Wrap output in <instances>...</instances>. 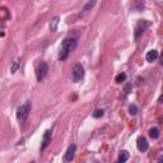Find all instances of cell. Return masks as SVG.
I'll list each match as a JSON object with an SVG mask.
<instances>
[{
	"label": "cell",
	"instance_id": "cell-16",
	"mask_svg": "<svg viewBox=\"0 0 163 163\" xmlns=\"http://www.w3.org/2000/svg\"><path fill=\"white\" fill-rule=\"evenodd\" d=\"M103 113H104L103 110H96L95 112H93V117H95V119H99V117H102V116H103Z\"/></svg>",
	"mask_w": 163,
	"mask_h": 163
},
{
	"label": "cell",
	"instance_id": "cell-15",
	"mask_svg": "<svg viewBox=\"0 0 163 163\" xmlns=\"http://www.w3.org/2000/svg\"><path fill=\"white\" fill-rule=\"evenodd\" d=\"M18 68H19V60H18V59H15V60L13 61V64H11L10 73H11V74H14V73L18 70Z\"/></svg>",
	"mask_w": 163,
	"mask_h": 163
},
{
	"label": "cell",
	"instance_id": "cell-20",
	"mask_svg": "<svg viewBox=\"0 0 163 163\" xmlns=\"http://www.w3.org/2000/svg\"><path fill=\"white\" fill-rule=\"evenodd\" d=\"M2 23H3V22H0V26H2Z\"/></svg>",
	"mask_w": 163,
	"mask_h": 163
},
{
	"label": "cell",
	"instance_id": "cell-3",
	"mask_svg": "<svg viewBox=\"0 0 163 163\" xmlns=\"http://www.w3.org/2000/svg\"><path fill=\"white\" fill-rule=\"evenodd\" d=\"M84 78V68L82 66V64H77L73 68V82L78 83Z\"/></svg>",
	"mask_w": 163,
	"mask_h": 163
},
{
	"label": "cell",
	"instance_id": "cell-18",
	"mask_svg": "<svg viewBox=\"0 0 163 163\" xmlns=\"http://www.w3.org/2000/svg\"><path fill=\"white\" fill-rule=\"evenodd\" d=\"M129 111H130V115H136L138 113V107L135 106V104H131V106L129 107Z\"/></svg>",
	"mask_w": 163,
	"mask_h": 163
},
{
	"label": "cell",
	"instance_id": "cell-12",
	"mask_svg": "<svg viewBox=\"0 0 163 163\" xmlns=\"http://www.w3.org/2000/svg\"><path fill=\"white\" fill-rule=\"evenodd\" d=\"M127 159H129V152H126V150H122L119 156V161L117 163H125Z\"/></svg>",
	"mask_w": 163,
	"mask_h": 163
},
{
	"label": "cell",
	"instance_id": "cell-1",
	"mask_svg": "<svg viewBox=\"0 0 163 163\" xmlns=\"http://www.w3.org/2000/svg\"><path fill=\"white\" fill-rule=\"evenodd\" d=\"M77 46V40L75 38H65L61 43V47H60V54H59V59L60 60H65L66 57L69 56Z\"/></svg>",
	"mask_w": 163,
	"mask_h": 163
},
{
	"label": "cell",
	"instance_id": "cell-4",
	"mask_svg": "<svg viewBox=\"0 0 163 163\" xmlns=\"http://www.w3.org/2000/svg\"><path fill=\"white\" fill-rule=\"evenodd\" d=\"M47 72H49V66H47V64L42 61V63L38 65V68H37V73H36V75H37V80L41 82V80L46 77Z\"/></svg>",
	"mask_w": 163,
	"mask_h": 163
},
{
	"label": "cell",
	"instance_id": "cell-19",
	"mask_svg": "<svg viewBox=\"0 0 163 163\" xmlns=\"http://www.w3.org/2000/svg\"><path fill=\"white\" fill-rule=\"evenodd\" d=\"M130 90H131V84L130 83H127L126 86H125V89H124V93H125V96H127L130 93Z\"/></svg>",
	"mask_w": 163,
	"mask_h": 163
},
{
	"label": "cell",
	"instance_id": "cell-10",
	"mask_svg": "<svg viewBox=\"0 0 163 163\" xmlns=\"http://www.w3.org/2000/svg\"><path fill=\"white\" fill-rule=\"evenodd\" d=\"M59 22H60V17H59V15H56V17H54V18L51 19V22H50V31H51V32H55V31H56Z\"/></svg>",
	"mask_w": 163,
	"mask_h": 163
},
{
	"label": "cell",
	"instance_id": "cell-17",
	"mask_svg": "<svg viewBox=\"0 0 163 163\" xmlns=\"http://www.w3.org/2000/svg\"><path fill=\"white\" fill-rule=\"evenodd\" d=\"M126 79V74H124V73H121V74H119L117 77H116V83H122V82Z\"/></svg>",
	"mask_w": 163,
	"mask_h": 163
},
{
	"label": "cell",
	"instance_id": "cell-9",
	"mask_svg": "<svg viewBox=\"0 0 163 163\" xmlns=\"http://www.w3.org/2000/svg\"><path fill=\"white\" fill-rule=\"evenodd\" d=\"M145 59H147L148 63L156 61V60L158 59V51H157V50H150V51H148V54L145 55Z\"/></svg>",
	"mask_w": 163,
	"mask_h": 163
},
{
	"label": "cell",
	"instance_id": "cell-11",
	"mask_svg": "<svg viewBox=\"0 0 163 163\" xmlns=\"http://www.w3.org/2000/svg\"><path fill=\"white\" fill-rule=\"evenodd\" d=\"M8 18H9V11H8V9L4 8V7H2V8H0V22H3V20H5V19H8Z\"/></svg>",
	"mask_w": 163,
	"mask_h": 163
},
{
	"label": "cell",
	"instance_id": "cell-7",
	"mask_svg": "<svg viewBox=\"0 0 163 163\" xmlns=\"http://www.w3.org/2000/svg\"><path fill=\"white\" fill-rule=\"evenodd\" d=\"M147 27H149V22H145V20L139 22V24H138L136 28H135V37L138 38L139 36H140V33H143Z\"/></svg>",
	"mask_w": 163,
	"mask_h": 163
},
{
	"label": "cell",
	"instance_id": "cell-13",
	"mask_svg": "<svg viewBox=\"0 0 163 163\" xmlns=\"http://www.w3.org/2000/svg\"><path fill=\"white\" fill-rule=\"evenodd\" d=\"M149 136L152 139H158L159 138V129L158 127H152V129L149 130Z\"/></svg>",
	"mask_w": 163,
	"mask_h": 163
},
{
	"label": "cell",
	"instance_id": "cell-14",
	"mask_svg": "<svg viewBox=\"0 0 163 163\" xmlns=\"http://www.w3.org/2000/svg\"><path fill=\"white\" fill-rule=\"evenodd\" d=\"M95 4H96V2H89L88 4H86V5H84V8L82 9V15H83V14H86L87 11H89V10H90L93 7H95Z\"/></svg>",
	"mask_w": 163,
	"mask_h": 163
},
{
	"label": "cell",
	"instance_id": "cell-8",
	"mask_svg": "<svg viewBox=\"0 0 163 163\" xmlns=\"http://www.w3.org/2000/svg\"><path fill=\"white\" fill-rule=\"evenodd\" d=\"M136 147H138V149L140 150V152H145V150H148V148H149V144H148L145 138L140 136L138 139V142H136Z\"/></svg>",
	"mask_w": 163,
	"mask_h": 163
},
{
	"label": "cell",
	"instance_id": "cell-6",
	"mask_svg": "<svg viewBox=\"0 0 163 163\" xmlns=\"http://www.w3.org/2000/svg\"><path fill=\"white\" fill-rule=\"evenodd\" d=\"M75 150H77V147H75L74 144H72L70 147L68 148V150H66L65 157H64V161H65V162H72L73 158H74V156H75Z\"/></svg>",
	"mask_w": 163,
	"mask_h": 163
},
{
	"label": "cell",
	"instance_id": "cell-5",
	"mask_svg": "<svg viewBox=\"0 0 163 163\" xmlns=\"http://www.w3.org/2000/svg\"><path fill=\"white\" fill-rule=\"evenodd\" d=\"M51 138H52V133H51L50 130L45 131V134H43V139H42V145H41V150L46 149V148H47V147L50 145V143H51Z\"/></svg>",
	"mask_w": 163,
	"mask_h": 163
},
{
	"label": "cell",
	"instance_id": "cell-2",
	"mask_svg": "<svg viewBox=\"0 0 163 163\" xmlns=\"http://www.w3.org/2000/svg\"><path fill=\"white\" fill-rule=\"evenodd\" d=\"M31 102H26L24 104H22L20 107H18L17 110V119L19 122H24L27 120V117L29 116L31 112Z\"/></svg>",
	"mask_w": 163,
	"mask_h": 163
}]
</instances>
